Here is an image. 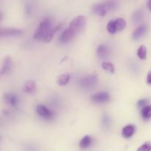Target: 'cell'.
<instances>
[{
	"mask_svg": "<svg viewBox=\"0 0 151 151\" xmlns=\"http://www.w3.org/2000/svg\"><path fill=\"white\" fill-rule=\"evenodd\" d=\"M36 112L41 117L44 118L47 120H50L54 116V113L49 109H47L44 105H38L36 108Z\"/></svg>",
	"mask_w": 151,
	"mask_h": 151,
	"instance_id": "cell-4",
	"label": "cell"
},
{
	"mask_svg": "<svg viewBox=\"0 0 151 151\" xmlns=\"http://www.w3.org/2000/svg\"><path fill=\"white\" fill-rule=\"evenodd\" d=\"M25 11H26L27 15L30 14V13L32 12V5H31V4H29V3L26 4V6H25Z\"/></svg>",
	"mask_w": 151,
	"mask_h": 151,
	"instance_id": "cell-27",
	"label": "cell"
},
{
	"mask_svg": "<svg viewBox=\"0 0 151 151\" xmlns=\"http://www.w3.org/2000/svg\"><path fill=\"white\" fill-rule=\"evenodd\" d=\"M142 116L144 119L147 120V119L151 118V106H145L143 107L141 111Z\"/></svg>",
	"mask_w": 151,
	"mask_h": 151,
	"instance_id": "cell-18",
	"label": "cell"
},
{
	"mask_svg": "<svg viewBox=\"0 0 151 151\" xmlns=\"http://www.w3.org/2000/svg\"><path fill=\"white\" fill-rule=\"evenodd\" d=\"M137 151H151V142L150 141L145 142L137 149Z\"/></svg>",
	"mask_w": 151,
	"mask_h": 151,
	"instance_id": "cell-25",
	"label": "cell"
},
{
	"mask_svg": "<svg viewBox=\"0 0 151 151\" xmlns=\"http://www.w3.org/2000/svg\"><path fill=\"white\" fill-rule=\"evenodd\" d=\"M102 125H103V128H104L106 131H109L111 128V119L109 115H108L107 114H103V118H102Z\"/></svg>",
	"mask_w": 151,
	"mask_h": 151,
	"instance_id": "cell-16",
	"label": "cell"
},
{
	"mask_svg": "<svg viewBox=\"0 0 151 151\" xmlns=\"http://www.w3.org/2000/svg\"><path fill=\"white\" fill-rule=\"evenodd\" d=\"M134 132H135V127H134V125H127V126L124 127L123 129H122V137H123L124 138L128 139L134 135Z\"/></svg>",
	"mask_w": 151,
	"mask_h": 151,
	"instance_id": "cell-13",
	"label": "cell"
},
{
	"mask_svg": "<svg viewBox=\"0 0 151 151\" xmlns=\"http://www.w3.org/2000/svg\"><path fill=\"white\" fill-rule=\"evenodd\" d=\"M61 26L62 25L60 24V25H58V27H56L52 28V29L50 30V32H49L48 33H47V35L45 36V38H44V42L45 43L50 42V41H52V39L53 35H54L55 33V32H57V31L58 30L60 27H61Z\"/></svg>",
	"mask_w": 151,
	"mask_h": 151,
	"instance_id": "cell-17",
	"label": "cell"
},
{
	"mask_svg": "<svg viewBox=\"0 0 151 151\" xmlns=\"http://www.w3.org/2000/svg\"><path fill=\"white\" fill-rule=\"evenodd\" d=\"M23 91L25 93H33L36 91V83L33 81H28L23 86Z\"/></svg>",
	"mask_w": 151,
	"mask_h": 151,
	"instance_id": "cell-12",
	"label": "cell"
},
{
	"mask_svg": "<svg viewBox=\"0 0 151 151\" xmlns=\"http://www.w3.org/2000/svg\"><path fill=\"white\" fill-rule=\"evenodd\" d=\"M86 20L83 16H78L71 22L70 25L67 29L75 37L77 34L79 33L83 29L86 24Z\"/></svg>",
	"mask_w": 151,
	"mask_h": 151,
	"instance_id": "cell-2",
	"label": "cell"
},
{
	"mask_svg": "<svg viewBox=\"0 0 151 151\" xmlns=\"http://www.w3.org/2000/svg\"><path fill=\"white\" fill-rule=\"evenodd\" d=\"M69 80H70V75L69 74H62L58 78L57 83L60 86H66L69 83Z\"/></svg>",
	"mask_w": 151,
	"mask_h": 151,
	"instance_id": "cell-15",
	"label": "cell"
},
{
	"mask_svg": "<svg viewBox=\"0 0 151 151\" xmlns=\"http://www.w3.org/2000/svg\"><path fill=\"white\" fill-rule=\"evenodd\" d=\"M4 102L12 107H16L19 103V99L16 94L12 93H5L3 96Z\"/></svg>",
	"mask_w": 151,
	"mask_h": 151,
	"instance_id": "cell-6",
	"label": "cell"
},
{
	"mask_svg": "<svg viewBox=\"0 0 151 151\" xmlns=\"http://www.w3.org/2000/svg\"><path fill=\"white\" fill-rule=\"evenodd\" d=\"M93 13L100 16H104L107 13V10L103 4H96L92 7Z\"/></svg>",
	"mask_w": 151,
	"mask_h": 151,
	"instance_id": "cell-11",
	"label": "cell"
},
{
	"mask_svg": "<svg viewBox=\"0 0 151 151\" xmlns=\"http://www.w3.org/2000/svg\"><path fill=\"white\" fill-rule=\"evenodd\" d=\"M97 81H98V79L95 75H89V76L84 77L80 81V86L86 90L91 89L94 87H95V86L97 83Z\"/></svg>",
	"mask_w": 151,
	"mask_h": 151,
	"instance_id": "cell-3",
	"label": "cell"
},
{
	"mask_svg": "<svg viewBox=\"0 0 151 151\" xmlns=\"http://www.w3.org/2000/svg\"><path fill=\"white\" fill-rule=\"evenodd\" d=\"M137 55L142 60H145L147 58V48L145 46H140L137 51Z\"/></svg>",
	"mask_w": 151,
	"mask_h": 151,
	"instance_id": "cell-22",
	"label": "cell"
},
{
	"mask_svg": "<svg viewBox=\"0 0 151 151\" xmlns=\"http://www.w3.org/2000/svg\"><path fill=\"white\" fill-rule=\"evenodd\" d=\"M91 100L95 103H107L110 100V96L107 92H99L91 97Z\"/></svg>",
	"mask_w": 151,
	"mask_h": 151,
	"instance_id": "cell-7",
	"label": "cell"
},
{
	"mask_svg": "<svg viewBox=\"0 0 151 151\" xmlns=\"http://www.w3.org/2000/svg\"><path fill=\"white\" fill-rule=\"evenodd\" d=\"M147 83L148 84H151V69L150 72H148L147 74Z\"/></svg>",
	"mask_w": 151,
	"mask_h": 151,
	"instance_id": "cell-28",
	"label": "cell"
},
{
	"mask_svg": "<svg viewBox=\"0 0 151 151\" xmlns=\"http://www.w3.org/2000/svg\"><path fill=\"white\" fill-rule=\"evenodd\" d=\"M23 33V30L16 28H1L0 29V38L11 37L21 35Z\"/></svg>",
	"mask_w": 151,
	"mask_h": 151,
	"instance_id": "cell-5",
	"label": "cell"
},
{
	"mask_svg": "<svg viewBox=\"0 0 151 151\" xmlns=\"http://www.w3.org/2000/svg\"><path fill=\"white\" fill-rule=\"evenodd\" d=\"M102 67H103V69L106 71H109L111 73H114L115 72V66L111 62H103L102 63Z\"/></svg>",
	"mask_w": 151,
	"mask_h": 151,
	"instance_id": "cell-23",
	"label": "cell"
},
{
	"mask_svg": "<svg viewBox=\"0 0 151 151\" xmlns=\"http://www.w3.org/2000/svg\"><path fill=\"white\" fill-rule=\"evenodd\" d=\"M0 140H1V137H0Z\"/></svg>",
	"mask_w": 151,
	"mask_h": 151,
	"instance_id": "cell-31",
	"label": "cell"
},
{
	"mask_svg": "<svg viewBox=\"0 0 151 151\" xmlns=\"http://www.w3.org/2000/svg\"><path fill=\"white\" fill-rule=\"evenodd\" d=\"M148 103V100L146 99H142V100L138 101V106L139 107H145Z\"/></svg>",
	"mask_w": 151,
	"mask_h": 151,
	"instance_id": "cell-26",
	"label": "cell"
},
{
	"mask_svg": "<svg viewBox=\"0 0 151 151\" xmlns=\"http://www.w3.org/2000/svg\"><path fill=\"white\" fill-rule=\"evenodd\" d=\"M115 24H116V31H122L126 27V22L125 19L119 18L115 20Z\"/></svg>",
	"mask_w": 151,
	"mask_h": 151,
	"instance_id": "cell-21",
	"label": "cell"
},
{
	"mask_svg": "<svg viewBox=\"0 0 151 151\" xmlns=\"http://www.w3.org/2000/svg\"><path fill=\"white\" fill-rule=\"evenodd\" d=\"M97 56L100 59H105L109 56V49L106 45H100L97 47Z\"/></svg>",
	"mask_w": 151,
	"mask_h": 151,
	"instance_id": "cell-10",
	"label": "cell"
},
{
	"mask_svg": "<svg viewBox=\"0 0 151 151\" xmlns=\"http://www.w3.org/2000/svg\"><path fill=\"white\" fill-rule=\"evenodd\" d=\"M143 12L142 10H138L135 12V13L133 14L132 16V21L134 23H139V22H141L143 19Z\"/></svg>",
	"mask_w": 151,
	"mask_h": 151,
	"instance_id": "cell-19",
	"label": "cell"
},
{
	"mask_svg": "<svg viewBox=\"0 0 151 151\" xmlns=\"http://www.w3.org/2000/svg\"><path fill=\"white\" fill-rule=\"evenodd\" d=\"M0 151H1V150H0Z\"/></svg>",
	"mask_w": 151,
	"mask_h": 151,
	"instance_id": "cell-32",
	"label": "cell"
},
{
	"mask_svg": "<svg viewBox=\"0 0 151 151\" xmlns=\"http://www.w3.org/2000/svg\"><path fill=\"white\" fill-rule=\"evenodd\" d=\"M92 143V139L89 136H85L79 143V147L81 150H85L88 148Z\"/></svg>",
	"mask_w": 151,
	"mask_h": 151,
	"instance_id": "cell-14",
	"label": "cell"
},
{
	"mask_svg": "<svg viewBox=\"0 0 151 151\" xmlns=\"http://www.w3.org/2000/svg\"><path fill=\"white\" fill-rule=\"evenodd\" d=\"M103 4H104L105 7H106V9L107 10V11H109V10H111V11H113V10H116L118 7L117 3H116L115 1H113V0L106 1L105 3H103Z\"/></svg>",
	"mask_w": 151,
	"mask_h": 151,
	"instance_id": "cell-20",
	"label": "cell"
},
{
	"mask_svg": "<svg viewBox=\"0 0 151 151\" xmlns=\"http://www.w3.org/2000/svg\"><path fill=\"white\" fill-rule=\"evenodd\" d=\"M12 69V59L11 58L9 57V56H7L6 58H4V60H3L2 63V67H1V75H6V74L9 73L10 70Z\"/></svg>",
	"mask_w": 151,
	"mask_h": 151,
	"instance_id": "cell-9",
	"label": "cell"
},
{
	"mask_svg": "<svg viewBox=\"0 0 151 151\" xmlns=\"http://www.w3.org/2000/svg\"><path fill=\"white\" fill-rule=\"evenodd\" d=\"M52 28V23L50 18L44 19L34 32L33 38L35 40H44L46 35H47L50 29Z\"/></svg>",
	"mask_w": 151,
	"mask_h": 151,
	"instance_id": "cell-1",
	"label": "cell"
},
{
	"mask_svg": "<svg viewBox=\"0 0 151 151\" xmlns=\"http://www.w3.org/2000/svg\"><path fill=\"white\" fill-rule=\"evenodd\" d=\"M147 8L148 10L151 11V0H148V2H147Z\"/></svg>",
	"mask_w": 151,
	"mask_h": 151,
	"instance_id": "cell-29",
	"label": "cell"
},
{
	"mask_svg": "<svg viewBox=\"0 0 151 151\" xmlns=\"http://www.w3.org/2000/svg\"><path fill=\"white\" fill-rule=\"evenodd\" d=\"M147 29H148V27H147V26L146 24H142L141 25V26H139L138 28H137V29L134 31V32H133V39L139 40L141 38H142V37L146 34Z\"/></svg>",
	"mask_w": 151,
	"mask_h": 151,
	"instance_id": "cell-8",
	"label": "cell"
},
{
	"mask_svg": "<svg viewBox=\"0 0 151 151\" xmlns=\"http://www.w3.org/2000/svg\"><path fill=\"white\" fill-rule=\"evenodd\" d=\"M107 29L109 31V32H110L111 34H114L116 32V24H115V21L111 20L110 22L108 23L107 25Z\"/></svg>",
	"mask_w": 151,
	"mask_h": 151,
	"instance_id": "cell-24",
	"label": "cell"
},
{
	"mask_svg": "<svg viewBox=\"0 0 151 151\" xmlns=\"http://www.w3.org/2000/svg\"><path fill=\"white\" fill-rule=\"evenodd\" d=\"M2 19H3V14H2V13H1V12H0V22L2 20Z\"/></svg>",
	"mask_w": 151,
	"mask_h": 151,
	"instance_id": "cell-30",
	"label": "cell"
}]
</instances>
